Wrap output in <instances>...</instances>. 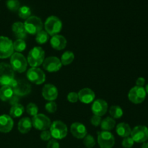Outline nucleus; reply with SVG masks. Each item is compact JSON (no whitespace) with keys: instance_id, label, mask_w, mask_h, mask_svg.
<instances>
[{"instance_id":"1","label":"nucleus","mask_w":148,"mask_h":148,"mask_svg":"<svg viewBox=\"0 0 148 148\" xmlns=\"http://www.w3.org/2000/svg\"><path fill=\"white\" fill-rule=\"evenodd\" d=\"M44 59V50L40 46H36L29 51L27 61L32 67H38L43 64Z\"/></svg>"},{"instance_id":"2","label":"nucleus","mask_w":148,"mask_h":148,"mask_svg":"<svg viewBox=\"0 0 148 148\" xmlns=\"http://www.w3.org/2000/svg\"><path fill=\"white\" fill-rule=\"evenodd\" d=\"M45 31L50 36L57 35L62 30V23L56 16H50L45 22Z\"/></svg>"},{"instance_id":"3","label":"nucleus","mask_w":148,"mask_h":148,"mask_svg":"<svg viewBox=\"0 0 148 148\" xmlns=\"http://www.w3.org/2000/svg\"><path fill=\"white\" fill-rule=\"evenodd\" d=\"M14 79V71L10 66L4 62L0 63V85H9Z\"/></svg>"},{"instance_id":"4","label":"nucleus","mask_w":148,"mask_h":148,"mask_svg":"<svg viewBox=\"0 0 148 148\" xmlns=\"http://www.w3.org/2000/svg\"><path fill=\"white\" fill-rule=\"evenodd\" d=\"M10 66L14 71L22 73L27 69V61L22 53L16 52L10 58Z\"/></svg>"},{"instance_id":"5","label":"nucleus","mask_w":148,"mask_h":148,"mask_svg":"<svg viewBox=\"0 0 148 148\" xmlns=\"http://www.w3.org/2000/svg\"><path fill=\"white\" fill-rule=\"evenodd\" d=\"M24 25L27 33L30 35H36L41 31L43 26L41 19L37 16H30L29 18L25 20Z\"/></svg>"},{"instance_id":"6","label":"nucleus","mask_w":148,"mask_h":148,"mask_svg":"<svg viewBox=\"0 0 148 148\" xmlns=\"http://www.w3.org/2000/svg\"><path fill=\"white\" fill-rule=\"evenodd\" d=\"M50 132L51 137L55 140H62L67 135V127L61 121H55L51 123L50 127Z\"/></svg>"},{"instance_id":"7","label":"nucleus","mask_w":148,"mask_h":148,"mask_svg":"<svg viewBox=\"0 0 148 148\" xmlns=\"http://www.w3.org/2000/svg\"><path fill=\"white\" fill-rule=\"evenodd\" d=\"M14 53L13 43L9 38L0 36V59H7Z\"/></svg>"},{"instance_id":"8","label":"nucleus","mask_w":148,"mask_h":148,"mask_svg":"<svg viewBox=\"0 0 148 148\" xmlns=\"http://www.w3.org/2000/svg\"><path fill=\"white\" fill-rule=\"evenodd\" d=\"M98 143L101 148H112L115 145V137L108 131L98 132Z\"/></svg>"},{"instance_id":"9","label":"nucleus","mask_w":148,"mask_h":148,"mask_svg":"<svg viewBox=\"0 0 148 148\" xmlns=\"http://www.w3.org/2000/svg\"><path fill=\"white\" fill-rule=\"evenodd\" d=\"M146 94L145 89L143 87L134 86L129 92L128 98L133 103L140 104L145 101Z\"/></svg>"},{"instance_id":"10","label":"nucleus","mask_w":148,"mask_h":148,"mask_svg":"<svg viewBox=\"0 0 148 148\" xmlns=\"http://www.w3.org/2000/svg\"><path fill=\"white\" fill-rule=\"evenodd\" d=\"M31 120L33 127L41 131L47 130L48 129L50 128L51 124L50 119L43 114H38L37 115L33 116Z\"/></svg>"},{"instance_id":"11","label":"nucleus","mask_w":148,"mask_h":148,"mask_svg":"<svg viewBox=\"0 0 148 148\" xmlns=\"http://www.w3.org/2000/svg\"><path fill=\"white\" fill-rule=\"evenodd\" d=\"M27 77L29 81L36 85H41L46 80L45 73L38 67H32L27 70Z\"/></svg>"},{"instance_id":"12","label":"nucleus","mask_w":148,"mask_h":148,"mask_svg":"<svg viewBox=\"0 0 148 148\" xmlns=\"http://www.w3.org/2000/svg\"><path fill=\"white\" fill-rule=\"evenodd\" d=\"M130 135L135 143H145L148 140V128L145 126H137L132 130Z\"/></svg>"},{"instance_id":"13","label":"nucleus","mask_w":148,"mask_h":148,"mask_svg":"<svg viewBox=\"0 0 148 148\" xmlns=\"http://www.w3.org/2000/svg\"><path fill=\"white\" fill-rule=\"evenodd\" d=\"M62 65L61 60L56 56L47 57L43 62V69L49 72H57L61 69Z\"/></svg>"},{"instance_id":"14","label":"nucleus","mask_w":148,"mask_h":148,"mask_svg":"<svg viewBox=\"0 0 148 148\" xmlns=\"http://www.w3.org/2000/svg\"><path fill=\"white\" fill-rule=\"evenodd\" d=\"M13 92L17 96H25L28 95L31 91V86L24 79L17 80L16 85L12 88Z\"/></svg>"},{"instance_id":"15","label":"nucleus","mask_w":148,"mask_h":148,"mask_svg":"<svg viewBox=\"0 0 148 148\" xmlns=\"http://www.w3.org/2000/svg\"><path fill=\"white\" fill-rule=\"evenodd\" d=\"M91 110L94 115L102 116L105 115L108 111V103L103 99H97L92 103Z\"/></svg>"},{"instance_id":"16","label":"nucleus","mask_w":148,"mask_h":148,"mask_svg":"<svg viewBox=\"0 0 148 148\" xmlns=\"http://www.w3.org/2000/svg\"><path fill=\"white\" fill-rule=\"evenodd\" d=\"M42 95L46 101H54L58 97L57 88L51 84H46L43 86L42 90Z\"/></svg>"},{"instance_id":"17","label":"nucleus","mask_w":148,"mask_h":148,"mask_svg":"<svg viewBox=\"0 0 148 148\" xmlns=\"http://www.w3.org/2000/svg\"><path fill=\"white\" fill-rule=\"evenodd\" d=\"M14 121L10 116L3 114L0 116V132L8 133L12 130Z\"/></svg>"},{"instance_id":"18","label":"nucleus","mask_w":148,"mask_h":148,"mask_svg":"<svg viewBox=\"0 0 148 148\" xmlns=\"http://www.w3.org/2000/svg\"><path fill=\"white\" fill-rule=\"evenodd\" d=\"M77 95L78 100L85 104L90 103L95 98V92L90 88H83V89L80 90Z\"/></svg>"},{"instance_id":"19","label":"nucleus","mask_w":148,"mask_h":148,"mask_svg":"<svg viewBox=\"0 0 148 148\" xmlns=\"http://www.w3.org/2000/svg\"><path fill=\"white\" fill-rule=\"evenodd\" d=\"M70 131L72 135L77 139H84L87 135V129L82 124L75 122L71 125Z\"/></svg>"},{"instance_id":"20","label":"nucleus","mask_w":148,"mask_h":148,"mask_svg":"<svg viewBox=\"0 0 148 148\" xmlns=\"http://www.w3.org/2000/svg\"><path fill=\"white\" fill-rule=\"evenodd\" d=\"M51 45L52 48L56 50L60 51L65 49L66 46V40L63 36L55 35L51 39Z\"/></svg>"},{"instance_id":"21","label":"nucleus","mask_w":148,"mask_h":148,"mask_svg":"<svg viewBox=\"0 0 148 148\" xmlns=\"http://www.w3.org/2000/svg\"><path fill=\"white\" fill-rule=\"evenodd\" d=\"M12 30L14 36L17 37L18 39H24L27 36V32L25 28L24 23L21 22H16L12 26Z\"/></svg>"},{"instance_id":"22","label":"nucleus","mask_w":148,"mask_h":148,"mask_svg":"<svg viewBox=\"0 0 148 148\" xmlns=\"http://www.w3.org/2000/svg\"><path fill=\"white\" fill-rule=\"evenodd\" d=\"M32 127V120L28 117L21 119L18 123V130L22 134H27L30 131Z\"/></svg>"},{"instance_id":"23","label":"nucleus","mask_w":148,"mask_h":148,"mask_svg":"<svg viewBox=\"0 0 148 148\" xmlns=\"http://www.w3.org/2000/svg\"><path fill=\"white\" fill-rule=\"evenodd\" d=\"M116 131L117 134L119 136L121 137H130V135L131 134L132 130L130 126L127 123H120L118 125L116 126Z\"/></svg>"},{"instance_id":"24","label":"nucleus","mask_w":148,"mask_h":148,"mask_svg":"<svg viewBox=\"0 0 148 148\" xmlns=\"http://www.w3.org/2000/svg\"><path fill=\"white\" fill-rule=\"evenodd\" d=\"M14 95L13 90L8 85H4L0 88V99L2 101H9Z\"/></svg>"},{"instance_id":"25","label":"nucleus","mask_w":148,"mask_h":148,"mask_svg":"<svg viewBox=\"0 0 148 148\" xmlns=\"http://www.w3.org/2000/svg\"><path fill=\"white\" fill-rule=\"evenodd\" d=\"M116 122L114 119L111 117H107L104 119L101 123V128L103 131H111L115 127Z\"/></svg>"},{"instance_id":"26","label":"nucleus","mask_w":148,"mask_h":148,"mask_svg":"<svg viewBox=\"0 0 148 148\" xmlns=\"http://www.w3.org/2000/svg\"><path fill=\"white\" fill-rule=\"evenodd\" d=\"M25 108L21 104L17 103L14 106H12V108L10 111V115L13 118H17V117L21 116L22 114L24 113Z\"/></svg>"},{"instance_id":"27","label":"nucleus","mask_w":148,"mask_h":148,"mask_svg":"<svg viewBox=\"0 0 148 148\" xmlns=\"http://www.w3.org/2000/svg\"><path fill=\"white\" fill-rule=\"evenodd\" d=\"M74 59H75V54L70 51H67L62 55L61 62H62V65L66 66V65L70 64L73 62Z\"/></svg>"},{"instance_id":"28","label":"nucleus","mask_w":148,"mask_h":148,"mask_svg":"<svg viewBox=\"0 0 148 148\" xmlns=\"http://www.w3.org/2000/svg\"><path fill=\"white\" fill-rule=\"evenodd\" d=\"M109 114L113 119H119L123 116L122 108L119 106H112L109 109Z\"/></svg>"},{"instance_id":"29","label":"nucleus","mask_w":148,"mask_h":148,"mask_svg":"<svg viewBox=\"0 0 148 148\" xmlns=\"http://www.w3.org/2000/svg\"><path fill=\"white\" fill-rule=\"evenodd\" d=\"M18 15L23 20H27L31 16V10L27 6H22L18 10Z\"/></svg>"},{"instance_id":"30","label":"nucleus","mask_w":148,"mask_h":148,"mask_svg":"<svg viewBox=\"0 0 148 148\" xmlns=\"http://www.w3.org/2000/svg\"><path fill=\"white\" fill-rule=\"evenodd\" d=\"M49 35L46 33L45 30H42L41 31H40L39 33H38L36 34V40L38 43L39 44H43V43H46L49 40Z\"/></svg>"},{"instance_id":"31","label":"nucleus","mask_w":148,"mask_h":148,"mask_svg":"<svg viewBox=\"0 0 148 148\" xmlns=\"http://www.w3.org/2000/svg\"><path fill=\"white\" fill-rule=\"evenodd\" d=\"M6 5L10 11L17 12L20 7V3L19 0H7Z\"/></svg>"},{"instance_id":"32","label":"nucleus","mask_w":148,"mask_h":148,"mask_svg":"<svg viewBox=\"0 0 148 148\" xmlns=\"http://www.w3.org/2000/svg\"><path fill=\"white\" fill-rule=\"evenodd\" d=\"M13 48L14 50L18 53L23 51L26 49V43L23 39H17L13 43Z\"/></svg>"},{"instance_id":"33","label":"nucleus","mask_w":148,"mask_h":148,"mask_svg":"<svg viewBox=\"0 0 148 148\" xmlns=\"http://www.w3.org/2000/svg\"><path fill=\"white\" fill-rule=\"evenodd\" d=\"M26 111L29 115L34 116L37 115L38 112V106L33 103H30L26 107Z\"/></svg>"},{"instance_id":"34","label":"nucleus","mask_w":148,"mask_h":148,"mask_svg":"<svg viewBox=\"0 0 148 148\" xmlns=\"http://www.w3.org/2000/svg\"><path fill=\"white\" fill-rule=\"evenodd\" d=\"M83 143L87 148H92L95 145V140L92 135H86L84 137Z\"/></svg>"},{"instance_id":"35","label":"nucleus","mask_w":148,"mask_h":148,"mask_svg":"<svg viewBox=\"0 0 148 148\" xmlns=\"http://www.w3.org/2000/svg\"><path fill=\"white\" fill-rule=\"evenodd\" d=\"M45 108H46V111H48L50 114H53L55 113L57 110V105L55 102L53 101H50V102L47 103L45 106Z\"/></svg>"},{"instance_id":"36","label":"nucleus","mask_w":148,"mask_h":148,"mask_svg":"<svg viewBox=\"0 0 148 148\" xmlns=\"http://www.w3.org/2000/svg\"><path fill=\"white\" fill-rule=\"evenodd\" d=\"M134 140L131 137H124L122 141V147L124 148H131L134 145Z\"/></svg>"},{"instance_id":"37","label":"nucleus","mask_w":148,"mask_h":148,"mask_svg":"<svg viewBox=\"0 0 148 148\" xmlns=\"http://www.w3.org/2000/svg\"><path fill=\"white\" fill-rule=\"evenodd\" d=\"M101 116L97 115H93L92 116V118L90 119V123L95 127H98V126L101 125Z\"/></svg>"},{"instance_id":"38","label":"nucleus","mask_w":148,"mask_h":148,"mask_svg":"<svg viewBox=\"0 0 148 148\" xmlns=\"http://www.w3.org/2000/svg\"><path fill=\"white\" fill-rule=\"evenodd\" d=\"M40 137L41 140H43V141H49L51 139V134L50 131L44 130V131H43L40 133Z\"/></svg>"},{"instance_id":"39","label":"nucleus","mask_w":148,"mask_h":148,"mask_svg":"<svg viewBox=\"0 0 148 148\" xmlns=\"http://www.w3.org/2000/svg\"><path fill=\"white\" fill-rule=\"evenodd\" d=\"M67 100L70 103H76L78 101V95L77 93L75 92H71L68 94Z\"/></svg>"},{"instance_id":"40","label":"nucleus","mask_w":148,"mask_h":148,"mask_svg":"<svg viewBox=\"0 0 148 148\" xmlns=\"http://www.w3.org/2000/svg\"><path fill=\"white\" fill-rule=\"evenodd\" d=\"M47 148H59V144L55 139H51L47 144Z\"/></svg>"},{"instance_id":"41","label":"nucleus","mask_w":148,"mask_h":148,"mask_svg":"<svg viewBox=\"0 0 148 148\" xmlns=\"http://www.w3.org/2000/svg\"><path fill=\"white\" fill-rule=\"evenodd\" d=\"M19 96H17V95H13L12 96V98H10V100H9V102H10V104L12 106H14L15 105V104H17L19 102Z\"/></svg>"},{"instance_id":"42","label":"nucleus","mask_w":148,"mask_h":148,"mask_svg":"<svg viewBox=\"0 0 148 148\" xmlns=\"http://www.w3.org/2000/svg\"><path fill=\"white\" fill-rule=\"evenodd\" d=\"M145 84V79L144 77H139L136 80V85L139 87H143Z\"/></svg>"},{"instance_id":"43","label":"nucleus","mask_w":148,"mask_h":148,"mask_svg":"<svg viewBox=\"0 0 148 148\" xmlns=\"http://www.w3.org/2000/svg\"><path fill=\"white\" fill-rule=\"evenodd\" d=\"M142 148H148V143H147V142L143 143V145H142Z\"/></svg>"},{"instance_id":"44","label":"nucleus","mask_w":148,"mask_h":148,"mask_svg":"<svg viewBox=\"0 0 148 148\" xmlns=\"http://www.w3.org/2000/svg\"><path fill=\"white\" fill-rule=\"evenodd\" d=\"M145 91H146V93H148V84L147 85H146V88H145Z\"/></svg>"}]
</instances>
